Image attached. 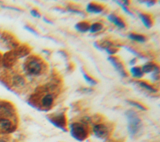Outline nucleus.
<instances>
[{
	"instance_id": "obj_1",
	"label": "nucleus",
	"mask_w": 160,
	"mask_h": 142,
	"mask_svg": "<svg viewBox=\"0 0 160 142\" xmlns=\"http://www.w3.org/2000/svg\"><path fill=\"white\" fill-rule=\"evenodd\" d=\"M55 88L56 86L52 84L38 88L29 98V104L40 110H49L54 103Z\"/></svg>"
},
{
	"instance_id": "obj_2",
	"label": "nucleus",
	"mask_w": 160,
	"mask_h": 142,
	"mask_svg": "<svg viewBox=\"0 0 160 142\" xmlns=\"http://www.w3.org/2000/svg\"><path fill=\"white\" fill-rule=\"evenodd\" d=\"M23 69L29 76H37L43 74L47 69L46 63L37 55L28 56L23 63Z\"/></svg>"
},
{
	"instance_id": "obj_3",
	"label": "nucleus",
	"mask_w": 160,
	"mask_h": 142,
	"mask_svg": "<svg viewBox=\"0 0 160 142\" xmlns=\"http://www.w3.org/2000/svg\"><path fill=\"white\" fill-rule=\"evenodd\" d=\"M125 115L128 121V131L132 137L137 135L142 128V122L136 112L132 109L127 110Z\"/></svg>"
},
{
	"instance_id": "obj_4",
	"label": "nucleus",
	"mask_w": 160,
	"mask_h": 142,
	"mask_svg": "<svg viewBox=\"0 0 160 142\" xmlns=\"http://www.w3.org/2000/svg\"><path fill=\"white\" fill-rule=\"evenodd\" d=\"M71 136L77 141H82L89 136V129L85 123L74 122L69 126Z\"/></svg>"
},
{
	"instance_id": "obj_5",
	"label": "nucleus",
	"mask_w": 160,
	"mask_h": 142,
	"mask_svg": "<svg viewBox=\"0 0 160 142\" xmlns=\"http://www.w3.org/2000/svg\"><path fill=\"white\" fill-rule=\"evenodd\" d=\"M47 119L54 126L62 130L67 131V119L64 111L53 113L46 115Z\"/></svg>"
},
{
	"instance_id": "obj_6",
	"label": "nucleus",
	"mask_w": 160,
	"mask_h": 142,
	"mask_svg": "<svg viewBox=\"0 0 160 142\" xmlns=\"http://www.w3.org/2000/svg\"><path fill=\"white\" fill-rule=\"evenodd\" d=\"M0 44L5 49L11 50L17 48L20 43L12 33L4 31L0 34Z\"/></svg>"
},
{
	"instance_id": "obj_7",
	"label": "nucleus",
	"mask_w": 160,
	"mask_h": 142,
	"mask_svg": "<svg viewBox=\"0 0 160 142\" xmlns=\"http://www.w3.org/2000/svg\"><path fill=\"white\" fill-rule=\"evenodd\" d=\"M2 81L5 83L7 86H11L14 88H21L24 86L26 81L24 78L19 74H14L8 78L5 76H2L1 78Z\"/></svg>"
},
{
	"instance_id": "obj_8",
	"label": "nucleus",
	"mask_w": 160,
	"mask_h": 142,
	"mask_svg": "<svg viewBox=\"0 0 160 142\" xmlns=\"http://www.w3.org/2000/svg\"><path fill=\"white\" fill-rule=\"evenodd\" d=\"M92 132L94 136L99 139L108 138L111 132V126L105 123H98L92 126Z\"/></svg>"
},
{
	"instance_id": "obj_9",
	"label": "nucleus",
	"mask_w": 160,
	"mask_h": 142,
	"mask_svg": "<svg viewBox=\"0 0 160 142\" xmlns=\"http://www.w3.org/2000/svg\"><path fill=\"white\" fill-rule=\"evenodd\" d=\"M0 117L11 119L16 117V109L11 103L0 101Z\"/></svg>"
},
{
	"instance_id": "obj_10",
	"label": "nucleus",
	"mask_w": 160,
	"mask_h": 142,
	"mask_svg": "<svg viewBox=\"0 0 160 142\" xmlns=\"http://www.w3.org/2000/svg\"><path fill=\"white\" fill-rule=\"evenodd\" d=\"M16 125L11 119L0 117V133H8L13 132Z\"/></svg>"
},
{
	"instance_id": "obj_11",
	"label": "nucleus",
	"mask_w": 160,
	"mask_h": 142,
	"mask_svg": "<svg viewBox=\"0 0 160 142\" xmlns=\"http://www.w3.org/2000/svg\"><path fill=\"white\" fill-rule=\"evenodd\" d=\"M108 61L111 63V64L112 65V66L114 68V69L119 73V74L122 77H127L128 76L125 68L124 66V64L121 61L119 58L117 56H111L108 58Z\"/></svg>"
},
{
	"instance_id": "obj_12",
	"label": "nucleus",
	"mask_w": 160,
	"mask_h": 142,
	"mask_svg": "<svg viewBox=\"0 0 160 142\" xmlns=\"http://www.w3.org/2000/svg\"><path fill=\"white\" fill-rule=\"evenodd\" d=\"M31 47L27 44H19L17 48L13 49L18 59L28 56L31 52Z\"/></svg>"
},
{
	"instance_id": "obj_13",
	"label": "nucleus",
	"mask_w": 160,
	"mask_h": 142,
	"mask_svg": "<svg viewBox=\"0 0 160 142\" xmlns=\"http://www.w3.org/2000/svg\"><path fill=\"white\" fill-rule=\"evenodd\" d=\"M104 6L98 3H90L86 6V11L89 13L98 14L102 11L104 9Z\"/></svg>"
},
{
	"instance_id": "obj_14",
	"label": "nucleus",
	"mask_w": 160,
	"mask_h": 142,
	"mask_svg": "<svg viewBox=\"0 0 160 142\" xmlns=\"http://www.w3.org/2000/svg\"><path fill=\"white\" fill-rule=\"evenodd\" d=\"M107 18L110 22L114 24H115L119 28H124L126 26V24L124 22V21L116 14H110L108 16Z\"/></svg>"
},
{
	"instance_id": "obj_15",
	"label": "nucleus",
	"mask_w": 160,
	"mask_h": 142,
	"mask_svg": "<svg viewBox=\"0 0 160 142\" xmlns=\"http://www.w3.org/2000/svg\"><path fill=\"white\" fill-rule=\"evenodd\" d=\"M138 15L145 27H146L148 29L152 27L153 24V20L150 14L140 13L138 14Z\"/></svg>"
},
{
	"instance_id": "obj_16",
	"label": "nucleus",
	"mask_w": 160,
	"mask_h": 142,
	"mask_svg": "<svg viewBox=\"0 0 160 142\" xmlns=\"http://www.w3.org/2000/svg\"><path fill=\"white\" fill-rule=\"evenodd\" d=\"M75 29L81 33H85L89 31V28H90V24L85 21H81L78 23L75 26H74Z\"/></svg>"
},
{
	"instance_id": "obj_17",
	"label": "nucleus",
	"mask_w": 160,
	"mask_h": 142,
	"mask_svg": "<svg viewBox=\"0 0 160 142\" xmlns=\"http://www.w3.org/2000/svg\"><path fill=\"white\" fill-rule=\"evenodd\" d=\"M158 68H159V66L156 63H148L141 67V70L143 73H149L153 72Z\"/></svg>"
},
{
	"instance_id": "obj_18",
	"label": "nucleus",
	"mask_w": 160,
	"mask_h": 142,
	"mask_svg": "<svg viewBox=\"0 0 160 142\" xmlns=\"http://www.w3.org/2000/svg\"><path fill=\"white\" fill-rule=\"evenodd\" d=\"M136 83L141 88H144V89L151 92V93H156L158 91V89L154 88V86H152V85L148 84L147 82L144 81H142V80H139V81H136Z\"/></svg>"
},
{
	"instance_id": "obj_19",
	"label": "nucleus",
	"mask_w": 160,
	"mask_h": 142,
	"mask_svg": "<svg viewBox=\"0 0 160 142\" xmlns=\"http://www.w3.org/2000/svg\"><path fill=\"white\" fill-rule=\"evenodd\" d=\"M128 37L130 39H132L133 41H136L139 42V43H144L146 40V38L144 36H143L142 34H139L132 33L129 34Z\"/></svg>"
},
{
	"instance_id": "obj_20",
	"label": "nucleus",
	"mask_w": 160,
	"mask_h": 142,
	"mask_svg": "<svg viewBox=\"0 0 160 142\" xmlns=\"http://www.w3.org/2000/svg\"><path fill=\"white\" fill-rule=\"evenodd\" d=\"M130 72L132 77L136 78H141L143 76V73L142 72L141 68L139 66H134L131 68Z\"/></svg>"
},
{
	"instance_id": "obj_21",
	"label": "nucleus",
	"mask_w": 160,
	"mask_h": 142,
	"mask_svg": "<svg viewBox=\"0 0 160 142\" xmlns=\"http://www.w3.org/2000/svg\"><path fill=\"white\" fill-rule=\"evenodd\" d=\"M103 28V25L101 23H94L90 25L89 31L91 33H95L101 31Z\"/></svg>"
},
{
	"instance_id": "obj_22",
	"label": "nucleus",
	"mask_w": 160,
	"mask_h": 142,
	"mask_svg": "<svg viewBox=\"0 0 160 142\" xmlns=\"http://www.w3.org/2000/svg\"><path fill=\"white\" fill-rule=\"evenodd\" d=\"M126 102L128 103L130 105L132 106H134L136 108H137L138 109H140V110H142V111H146L147 110V108L146 106H144L142 104L138 102V101H133V100H126Z\"/></svg>"
},
{
	"instance_id": "obj_23",
	"label": "nucleus",
	"mask_w": 160,
	"mask_h": 142,
	"mask_svg": "<svg viewBox=\"0 0 160 142\" xmlns=\"http://www.w3.org/2000/svg\"><path fill=\"white\" fill-rule=\"evenodd\" d=\"M82 75H83V77H84V79L86 81L87 83H88V84H89L91 85H95V84H97V81L96 79H94V78H92L91 76H89L83 70H82Z\"/></svg>"
},
{
	"instance_id": "obj_24",
	"label": "nucleus",
	"mask_w": 160,
	"mask_h": 142,
	"mask_svg": "<svg viewBox=\"0 0 160 142\" xmlns=\"http://www.w3.org/2000/svg\"><path fill=\"white\" fill-rule=\"evenodd\" d=\"M105 50L106 51V52H107L108 54H115L116 53L118 52V48H116V47H115V46H114V45H113V44H112V45L108 46Z\"/></svg>"
},
{
	"instance_id": "obj_25",
	"label": "nucleus",
	"mask_w": 160,
	"mask_h": 142,
	"mask_svg": "<svg viewBox=\"0 0 160 142\" xmlns=\"http://www.w3.org/2000/svg\"><path fill=\"white\" fill-rule=\"evenodd\" d=\"M114 2H116L118 5H119V6L122 8V9L124 10V11H125L126 13H128V14H129V15H131V16H134V14L129 11V9L128 8L127 6H124V5L122 3L121 1H115Z\"/></svg>"
},
{
	"instance_id": "obj_26",
	"label": "nucleus",
	"mask_w": 160,
	"mask_h": 142,
	"mask_svg": "<svg viewBox=\"0 0 160 142\" xmlns=\"http://www.w3.org/2000/svg\"><path fill=\"white\" fill-rule=\"evenodd\" d=\"M67 10H68V12L78 14H80V15H84V13L82 11H81L80 10H78L76 8H71V7H68Z\"/></svg>"
},
{
	"instance_id": "obj_27",
	"label": "nucleus",
	"mask_w": 160,
	"mask_h": 142,
	"mask_svg": "<svg viewBox=\"0 0 160 142\" xmlns=\"http://www.w3.org/2000/svg\"><path fill=\"white\" fill-rule=\"evenodd\" d=\"M151 77H152V78L154 80H155V81L159 80V68H156V69L153 71V73L152 74Z\"/></svg>"
},
{
	"instance_id": "obj_28",
	"label": "nucleus",
	"mask_w": 160,
	"mask_h": 142,
	"mask_svg": "<svg viewBox=\"0 0 160 142\" xmlns=\"http://www.w3.org/2000/svg\"><path fill=\"white\" fill-rule=\"evenodd\" d=\"M24 29H26L27 31H28L29 32L34 34H36V35H38V32L36 31V29L33 28H32L31 26H29V25H25L24 26Z\"/></svg>"
},
{
	"instance_id": "obj_29",
	"label": "nucleus",
	"mask_w": 160,
	"mask_h": 142,
	"mask_svg": "<svg viewBox=\"0 0 160 142\" xmlns=\"http://www.w3.org/2000/svg\"><path fill=\"white\" fill-rule=\"evenodd\" d=\"M139 3H144V4H146V6L148 7H151L156 4V1H139Z\"/></svg>"
},
{
	"instance_id": "obj_30",
	"label": "nucleus",
	"mask_w": 160,
	"mask_h": 142,
	"mask_svg": "<svg viewBox=\"0 0 160 142\" xmlns=\"http://www.w3.org/2000/svg\"><path fill=\"white\" fill-rule=\"evenodd\" d=\"M31 14L34 17V18H41V14L40 13L35 9H31L30 11Z\"/></svg>"
},
{
	"instance_id": "obj_31",
	"label": "nucleus",
	"mask_w": 160,
	"mask_h": 142,
	"mask_svg": "<svg viewBox=\"0 0 160 142\" xmlns=\"http://www.w3.org/2000/svg\"><path fill=\"white\" fill-rule=\"evenodd\" d=\"M82 92H85V93H89V92H91L92 91V89L91 88H82Z\"/></svg>"
},
{
	"instance_id": "obj_32",
	"label": "nucleus",
	"mask_w": 160,
	"mask_h": 142,
	"mask_svg": "<svg viewBox=\"0 0 160 142\" xmlns=\"http://www.w3.org/2000/svg\"><path fill=\"white\" fill-rule=\"evenodd\" d=\"M136 61H137V58H132L130 61H129V64L131 65H133L134 64L136 63Z\"/></svg>"
},
{
	"instance_id": "obj_33",
	"label": "nucleus",
	"mask_w": 160,
	"mask_h": 142,
	"mask_svg": "<svg viewBox=\"0 0 160 142\" xmlns=\"http://www.w3.org/2000/svg\"><path fill=\"white\" fill-rule=\"evenodd\" d=\"M121 2H122V3L124 6H127L129 5V3H130L129 1H127V0H126V1H121Z\"/></svg>"
},
{
	"instance_id": "obj_34",
	"label": "nucleus",
	"mask_w": 160,
	"mask_h": 142,
	"mask_svg": "<svg viewBox=\"0 0 160 142\" xmlns=\"http://www.w3.org/2000/svg\"><path fill=\"white\" fill-rule=\"evenodd\" d=\"M43 20H44V21H45L46 23H48V24H52V22L51 21H50V20H49L48 18H43Z\"/></svg>"
},
{
	"instance_id": "obj_35",
	"label": "nucleus",
	"mask_w": 160,
	"mask_h": 142,
	"mask_svg": "<svg viewBox=\"0 0 160 142\" xmlns=\"http://www.w3.org/2000/svg\"><path fill=\"white\" fill-rule=\"evenodd\" d=\"M2 53L0 52V68L2 66Z\"/></svg>"
},
{
	"instance_id": "obj_36",
	"label": "nucleus",
	"mask_w": 160,
	"mask_h": 142,
	"mask_svg": "<svg viewBox=\"0 0 160 142\" xmlns=\"http://www.w3.org/2000/svg\"><path fill=\"white\" fill-rule=\"evenodd\" d=\"M0 142H7V141L5 140V139H4L0 138Z\"/></svg>"
},
{
	"instance_id": "obj_37",
	"label": "nucleus",
	"mask_w": 160,
	"mask_h": 142,
	"mask_svg": "<svg viewBox=\"0 0 160 142\" xmlns=\"http://www.w3.org/2000/svg\"><path fill=\"white\" fill-rule=\"evenodd\" d=\"M42 51L44 52V53H47V54H49V53H50V52L48 51H47V50H43Z\"/></svg>"
}]
</instances>
